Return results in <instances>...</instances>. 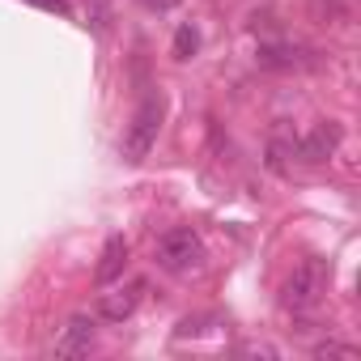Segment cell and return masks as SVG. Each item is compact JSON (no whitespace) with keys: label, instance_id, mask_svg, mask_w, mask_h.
Listing matches in <instances>:
<instances>
[{"label":"cell","instance_id":"7a4b0ae2","mask_svg":"<svg viewBox=\"0 0 361 361\" xmlns=\"http://www.w3.org/2000/svg\"><path fill=\"white\" fill-rule=\"evenodd\" d=\"M323 293H327V264L323 259H302L281 285V306L293 310V314H310L323 302Z\"/></svg>","mask_w":361,"mask_h":361},{"label":"cell","instance_id":"9c48e42d","mask_svg":"<svg viewBox=\"0 0 361 361\" xmlns=\"http://www.w3.org/2000/svg\"><path fill=\"white\" fill-rule=\"evenodd\" d=\"M196 51H200V30L192 22H183L174 30V60H192Z\"/></svg>","mask_w":361,"mask_h":361},{"label":"cell","instance_id":"7c38bea8","mask_svg":"<svg viewBox=\"0 0 361 361\" xmlns=\"http://www.w3.org/2000/svg\"><path fill=\"white\" fill-rule=\"evenodd\" d=\"M314 9H319V18L336 22V18H344V9H348V0H314Z\"/></svg>","mask_w":361,"mask_h":361},{"label":"cell","instance_id":"8992f818","mask_svg":"<svg viewBox=\"0 0 361 361\" xmlns=\"http://www.w3.org/2000/svg\"><path fill=\"white\" fill-rule=\"evenodd\" d=\"M94 336H98L94 319H90V314H73V319L60 327L51 353H56V357H85V353L94 348Z\"/></svg>","mask_w":361,"mask_h":361},{"label":"cell","instance_id":"8fae6325","mask_svg":"<svg viewBox=\"0 0 361 361\" xmlns=\"http://www.w3.org/2000/svg\"><path fill=\"white\" fill-rule=\"evenodd\" d=\"M314 357H319V361H327V357L357 361V348H353V344H340V340H323V344H314Z\"/></svg>","mask_w":361,"mask_h":361},{"label":"cell","instance_id":"30bf717a","mask_svg":"<svg viewBox=\"0 0 361 361\" xmlns=\"http://www.w3.org/2000/svg\"><path fill=\"white\" fill-rule=\"evenodd\" d=\"M289 153H293V140H281V136H272V140H268V170L285 174V170H289Z\"/></svg>","mask_w":361,"mask_h":361},{"label":"cell","instance_id":"3957f363","mask_svg":"<svg viewBox=\"0 0 361 361\" xmlns=\"http://www.w3.org/2000/svg\"><path fill=\"white\" fill-rule=\"evenodd\" d=\"M153 255H157V264H161L166 272H192V268H200V259H204V243H200L196 230L174 226V230H166V234L157 238Z\"/></svg>","mask_w":361,"mask_h":361},{"label":"cell","instance_id":"6da1fadb","mask_svg":"<svg viewBox=\"0 0 361 361\" xmlns=\"http://www.w3.org/2000/svg\"><path fill=\"white\" fill-rule=\"evenodd\" d=\"M161 115H166V98L161 94H145L136 115H132V123H128V132H123V140H119L123 161H145L149 157V149L157 145V132H161Z\"/></svg>","mask_w":361,"mask_h":361},{"label":"cell","instance_id":"52a82bcc","mask_svg":"<svg viewBox=\"0 0 361 361\" xmlns=\"http://www.w3.org/2000/svg\"><path fill=\"white\" fill-rule=\"evenodd\" d=\"M123 268H128V238H123V234H111V238H106V247H102V255H98L94 281L106 289V285H115V281L123 276Z\"/></svg>","mask_w":361,"mask_h":361},{"label":"cell","instance_id":"5b68a950","mask_svg":"<svg viewBox=\"0 0 361 361\" xmlns=\"http://www.w3.org/2000/svg\"><path fill=\"white\" fill-rule=\"evenodd\" d=\"M140 298H145V281H128V285H106V293L98 298V314H102L106 323H123V319H132V314H136Z\"/></svg>","mask_w":361,"mask_h":361},{"label":"cell","instance_id":"ba28073f","mask_svg":"<svg viewBox=\"0 0 361 361\" xmlns=\"http://www.w3.org/2000/svg\"><path fill=\"white\" fill-rule=\"evenodd\" d=\"M255 60H259V68L285 73V68H302L306 64V47H298V43H259Z\"/></svg>","mask_w":361,"mask_h":361},{"label":"cell","instance_id":"277c9868","mask_svg":"<svg viewBox=\"0 0 361 361\" xmlns=\"http://www.w3.org/2000/svg\"><path fill=\"white\" fill-rule=\"evenodd\" d=\"M340 140H344V128H340L336 119H323V123H314L302 140H293V153H298L306 166H323V161L336 157Z\"/></svg>","mask_w":361,"mask_h":361},{"label":"cell","instance_id":"4fadbf2b","mask_svg":"<svg viewBox=\"0 0 361 361\" xmlns=\"http://www.w3.org/2000/svg\"><path fill=\"white\" fill-rule=\"evenodd\" d=\"M26 5H35V9H43V13H60V18H68V0H26Z\"/></svg>","mask_w":361,"mask_h":361}]
</instances>
